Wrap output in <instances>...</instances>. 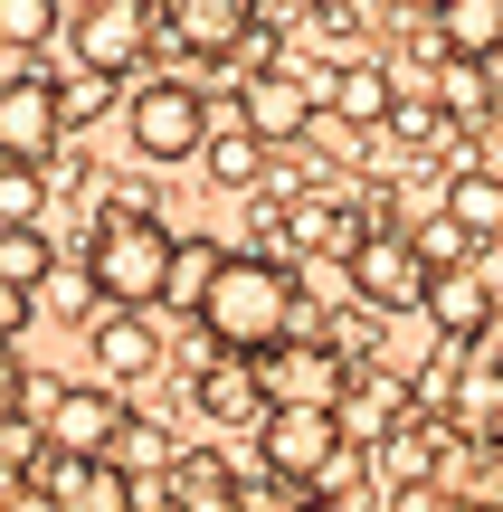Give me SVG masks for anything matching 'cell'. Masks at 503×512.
I'll return each instance as SVG.
<instances>
[{
	"mask_svg": "<svg viewBox=\"0 0 503 512\" xmlns=\"http://www.w3.org/2000/svg\"><path fill=\"white\" fill-rule=\"evenodd\" d=\"M171 38H181L190 57H247L257 48V19H266V0H171Z\"/></svg>",
	"mask_w": 503,
	"mask_h": 512,
	"instance_id": "12",
	"label": "cell"
},
{
	"mask_svg": "<svg viewBox=\"0 0 503 512\" xmlns=\"http://www.w3.org/2000/svg\"><path fill=\"white\" fill-rule=\"evenodd\" d=\"M57 512H133V475L124 465H95V456H57Z\"/></svg>",
	"mask_w": 503,
	"mask_h": 512,
	"instance_id": "18",
	"label": "cell"
},
{
	"mask_svg": "<svg viewBox=\"0 0 503 512\" xmlns=\"http://www.w3.org/2000/svg\"><path fill=\"white\" fill-rule=\"evenodd\" d=\"M447 219L475 228L485 256H494V238H503V171H494V162H466V171L447 181Z\"/></svg>",
	"mask_w": 503,
	"mask_h": 512,
	"instance_id": "20",
	"label": "cell"
},
{
	"mask_svg": "<svg viewBox=\"0 0 503 512\" xmlns=\"http://www.w3.org/2000/svg\"><path fill=\"white\" fill-rule=\"evenodd\" d=\"M124 143L143 152V162H200V152H209V95L190 86V76H152V86H133Z\"/></svg>",
	"mask_w": 503,
	"mask_h": 512,
	"instance_id": "4",
	"label": "cell"
},
{
	"mask_svg": "<svg viewBox=\"0 0 503 512\" xmlns=\"http://www.w3.org/2000/svg\"><path fill=\"white\" fill-rule=\"evenodd\" d=\"M38 209H48V171H38V162H10V171H0V219H10V228H38Z\"/></svg>",
	"mask_w": 503,
	"mask_h": 512,
	"instance_id": "25",
	"label": "cell"
},
{
	"mask_svg": "<svg viewBox=\"0 0 503 512\" xmlns=\"http://www.w3.org/2000/svg\"><path fill=\"white\" fill-rule=\"evenodd\" d=\"M418 323H428L437 342H485L494 332V266H447Z\"/></svg>",
	"mask_w": 503,
	"mask_h": 512,
	"instance_id": "17",
	"label": "cell"
},
{
	"mask_svg": "<svg viewBox=\"0 0 503 512\" xmlns=\"http://www.w3.org/2000/svg\"><path fill=\"white\" fill-rule=\"evenodd\" d=\"M342 446H352L342 437V408H266V427H257V465L285 475V484H304V494L333 475Z\"/></svg>",
	"mask_w": 503,
	"mask_h": 512,
	"instance_id": "7",
	"label": "cell"
},
{
	"mask_svg": "<svg viewBox=\"0 0 503 512\" xmlns=\"http://www.w3.org/2000/svg\"><path fill=\"white\" fill-rule=\"evenodd\" d=\"M361 238H371V228L352 219L342 190H304V200L285 209V228H276V256H342V266H352Z\"/></svg>",
	"mask_w": 503,
	"mask_h": 512,
	"instance_id": "13",
	"label": "cell"
},
{
	"mask_svg": "<svg viewBox=\"0 0 503 512\" xmlns=\"http://www.w3.org/2000/svg\"><path fill=\"white\" fill-rule=\"evenodd\" d=\"M399 95H409V86H399L390 67H371V57H342V67L323 76V114H333L342 133H371V124H390V114H399Z\"/></svg>",
	"mask_w": 503,
	"mask_h": 512,
	"instance_id": "16",
	"label": "cell"
},
{
	"mask_svg": "<svg viewBox=\"0 0 503 512\" xmlns=\"http://www.w3.org/2000/svg\"><path fill=\"white\" fill-rule=\"evenodd\" d=\"M295 323H304L295 256H276V247H257V256H219V275H209V294H200V332H209V351L266 361L276 342H295Z\"/></svg>",
	"mask_w": 503,
	"mask_h": 512,
	"instance_id": "1",
	"label": "cell"
},
{
	"mask_svg": "<svg viewBox=\"0 0 503 512\" xmlns=\"http://www.w3.org/2000/svg\"><path fill=\"white\" fill-rule=\"evenodd\" d=\"M314 512H323V503H314Z\"/></svg>",
	"mask_w": 503,
	"mask_h": 512,
	"instance_id": "30",
	"label": "cell"
},
{
	"mask_svg": "<svg viewBox=\"0 0 503 512\" xmlns=\"http://www.w3.org/2000/svg\"><path fill=\"white\" fill-rule=\"evenodd\" d=\"M48 29H57V0H0V48L10 57H29Z\"/></svg>",
	"mask_w": 503,
	"mask_h": 512,
	"instance_id": "26",
	"label": "cell"
},
{
	"mask_svg": "<svg viewBox=\"0 0 503 512\" xmlns=\"http://www.w3.org/2000/svg\"><path fill=\"white\" fill-rule=\"evenodd\" d=\"M190 408H200L209 427H266V380H257V361H238V351H209L200 380H190Z\"/></svg>",
	"mask_w": 503,
	"mask_h": 512,
	"instance_id": "15",
	"label": "cell"
},
{
	"mask_svg": "<svg viewBox=\"0 0 503 512\" xmlns=\"http://www.w3.org/2000/svg\"><path fill=\"white\" fill-rule=\"evenodd\" d=\"M86 351H95V380L105 389H133V380H152L162 370V332H152V313H95V332H86Z\"/></svg>",
	"mask_w": 503,
	"mask_h": 512,
	"instance_id": "14",
	"label": "cell"
},
{
	"mask_svg": "<svg viewBox=\"0 0 503 512\" xmlns=\"http://www.w3.org/2000/svg\"><path fill=\"white\" fill-rule=\"evenodd\" d=\"M437 38H447V57L503 67V0H437Z\"/></svg>",
	"mask_w": 503,
	"mask_h": 512,
	"instance_id": "19",
	"label": "cell"
},
{
	"mask_svg": "<svg viewBox=\"0 0 503 512\" xmlns=\"http://www.w3.org/2000/svg\"><path fill=\"white\" fill-rule=\"evenodd\" d=\"M162 494H171V512H247V494L228 484L219 456H181V465L162 475Z\"/></svg>",
	"mask_w": 503,
	"mask_h": 512,
	"instance_id": "21",
	"label": "cell"
},
{
	"mask_svg": "<svg viewBox=\"0 0 503 512\" xmlns=\"http://www.w3.org/2000/svg\"><path fill=\"white\" fill-rule=\"evenodd\" d=\"M38 304L48 313H105V285H95V266H57L48 285H38Z\"/></svg>",
	"mask_w": 503,
	"mask_h": 512,
	"instance_id": "27",
	"label": "cell"
},
{
	"mask_svg": "<svg viewBox=\"0 0 503 512\" xmlns=\"http://www.w3.org/2000/svg\"><path fill=\"white\" fill-rule=\"evenodd\" d=\"M342 285H352V304H371V313H428L437 266H428V247H418L409 228H371V238L352 247V266H342Z\"/></svg>",
	"mask_w": 503,
	"mask_h": 512,
	"instance_id": "5",
	"label": "cell"
},
{
	"mask_svg": "<svg viewBox=\"0 0 503 512\" xmlns=\"http://www.w3.org/2000/svg\"><path fill=\"white\" fill-rule=\"evenodd\" d=\"M86 266H95V285H105L114 313H152L162 294H181V238H171L143 200H105L95 209Z\"/></svg>",
	"mask_w": 503,
	"mask_h": 512,
	"instance_id": "2",
	"label": "cell"
},
{
	"mask_svg": "<svg viewBox=\"0 0 503 512\" xmlns=\"http://www.w3.org/2000/svg\"><path fill=\"white\" fill-rule=\"evenodd\" d=\"M0 512H57V484H29V475H10V494H0Z\"/></svg>",
	"mask_w": 503,
	"mask_h": 512,
	"instance_id": "29",
	"label": "cell"
},
{
	"mask_svg": "<svg viewBox=\"0 0 503 512\" xmlns=\"http://www.w3.org/2000/svg\"><path fill=\"white\" fill-rule=\"evenodd\" d=\"M238 124L257 133L266 152H285V143H304V133H323V86H304V76H285V67H257L247 95H238Z\"/></svg>",
	"mask_w": 503,
	"mask_h": 512,
	"instance_id": "10",
	"label": "cell"
},
{
	"mask_svg": "<svg viewBox=\"0 0 503 512\" xmlns=\"http://www.w3.org/2000/svg\"><path fill=\"white\" fill-rule=\"evenodd\" d=\"M200 162H209V181H219V190H247V181L266 171V143L238 124V133H209V152H200Z\"/></svg>",
	"mask_w": 503,
	"mask_h": 512,
	"instance_id": "24",
	"label": "cell"
},
{
	"mask_svg": "<svg viewBox=\"0 0 503 512\" xmlns=\"http://www.w3.org/2000/svg\"><path fill=\"white\" fill-rule=\"evenodd\" d=\"M29 427L48 437V456H95V465H124V446H133V408H124V389H105V380H38V399H29Z\"/></svg>",
	"mask_w": 503,
	"mask_h": 512,
	"instance_id": "3",
	"label": "cell"
},
{
	"mask_svg": "<svg viewBox=\"0 0 503 512\" xmlns=\"http://www.w3.org/2000/svg\"><path fill=\"white\" fill-rule=\"evenodd\" d=\"M437 105H447L456 124H485V114H494V67H475V57H447V67H437Z\"/></svg>",
	"mask_w": 503,
	"mask_h": 512,
	"instance_id": "22",
	"label": "cell"
},
{
	"mask_svg": "<svg viewBox=\"0 0 503 512\" xmlns=\"http://www.w3.org/2000/svg\"><path fill=\"white\" fill-rule=\"evenodd\" d=\"M57 133H67V105H57V86L29 67V57H10V86H0V152L48 171Z\"/></svg>",
	"mask_w": 503,
	"mask_h": 512,
	"instance_id": "9",
	"label": "cell"
},
{
	"mask_svg": "<svg viewBox=\"0 0 503 512\" xmlns=\"http://www.w3.org/2000/svg\"><path fill=\"white\" fill-rule=\"evenodd\" d=\"M409 418H418V380H409V370H361L352 399H342V437H352L361 456H380Z\"/></svg>",
	"mask_w": 503,
	"mask_h": 512,
	"instance_id": "11",
	"label": "cell"
},
{
	"mask_svg": "<svg viewBox=\"0 0 503 512\" xmlns=\"http://www.w3.org/2000/svg\"><path fill=\"white\" fill-rule=\"evenodd\" d=\"M114 76H76V86H57V105H67V124H86V114H105Z\"/></svg>",
	"mask_w": 503,
	"mask_h": 512,
	"instance_id": "28",
	"label": "cell"
},
{
	"mask_svg": "<svg viewBox=\"0 0 503 512\" xmlns=\"http://www.w3.org/2000/svg\"><path fill=\"white\" fill-rule=\"evenodd\" d=\"M57 275V247H48V228H0V285H48Z\"/></svg>",
	"mask_w": 503,
	"mask_h": 512,
	"instance_id": "23",
	"label": "cell"
},
{
	"mask_svg": "<svg viewBox=\"0 0 503 512\" xmlns=\"http://www.w3.org/2000/svg\"><path fill=\"white\" fill-rule=\"evenodd\" d=\"M257 380H266V408H342L361 370L333 332H295V342H276L257 361Z\"/></svg>",
	"mask_w": 503,
	"mask_h": 512,
	"instance_id": "6",
	"label": "cell"
},
{
	"mask_svg": "<svg viewBox=\"0 0 503 512\" xmlns=\"http://www.w3.org/2000/svg\"><path fill=\"white\" fill-rule=\"evenodd\" d=\"M152 29H162L152 0H86V10H76V67L86 76H133L143 48H152Z\"/></svg>",
	"mask_w": 503,
	"mask_h": 512,
	"instance_id": "8",
	"label": "cell"
}]
</instances>
